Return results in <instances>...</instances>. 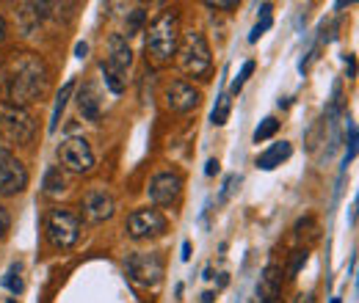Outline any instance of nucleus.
<instances>
[{
  "mask_svg": "<svg viewBox=\"0 0 359 303\" xmlns=\"http://www.w3.org/2000/svg\"><path fill=\"white\" fill-rule=\"evenodd\" d=\"M125 270L130 276V281L138 287H147V290H155L161 281H163V273H166V265L161 260V254H133L125 262Z\"/></svg>",
  "mask_w": 359,
  "mask_h": 303,
  "instance_id": "obj_7",
  "label": "nucleus"
},
{
  "mask_svg": "<svg viewBox=\"0 0 359 303\" xmlns=\"http://www.w3.org/2000/svg\"><path fill=\"white\" fill-rule=\"evenodd\" d=\"M0 72H3V58H0Z\"/></svg>",
  "mask_w": 359,
  "mask_h": 303,
  "instance_id": "obj_36",
  "label": "nucleus"
},
{
  "mask_svg": "<svg viewBox=\"0 0 359 303\" xmlns=\"http://www.w3.org/2000/svg\"><path fill=\"white\" fill-rule=\"evenodd\" d=\"M208 8H238V3H208Z\"/></svg>",
  "mask_w": 359,
  "mask_h": 303,
  "instance_id": "obj_30",
  "label": "nucleus"
},
{
  "mask_svg": "<svg viewBox=\"0 0 359 303\" xmlns=\"http://www.w3.org/2000/svg\"><path fill=\"white\" fill-rule=\"evenodd\" d=\"M279 295H282V267L271 262L260 276V284H257V293H255L252 303H276Z\"/></svg>",
  "mask_w": 359,
  "mask_h": 303,
  "instance_id": "obj_13",
  "label": "nucleus"
},
{
  "mask_svg": "<svg viewBox=\"0 0 359 303\" xmlns=\"http://www.w3.org/2000/svg\"><path fill=\"white\" fill-rule=\"evenodd\" d=\"M125 229H128V237H133V240H155L169 232V218L155 207H141L128 216Z\"/></svg>",
  "mask_w": 359,
  "mask_h": 303,
  "instance_id": "obj_6",
  "label": "nucleus"
},
{
  "mask_svg": "<svg viewBox=\"0 0 359 303\" xmlns=\"http://www.w3.org/2000/svg\"><path fill=\"white\" fill-rule=\"evenodd\" d=\"M307 265V248H299V251H293V260H290V267H287V276L293 279V276H299V270Z\"/></svg>",
  "mask_w": 359,
  "mask_h": 303,
  "instance_id": "obj_25",
  "label": "nucleus"
},
{
  "mask_svg": "<svg viewBox=\"0 0 359 303\" xmlns=\"http://www.w3.org/2000/svg\"><path fill=\"white\" fill-rule=\"evenodd\" d=\"M255 66H257V64H255V61H246V64H243V66H241V72H238V78H235V80H232V94H238V91H241V88L246 86V80H249V78H252V72H255Z\"/></svg>",
  "mask_w": 359,
  "mask_h": 303,
  "instance_id": "obj_22",
  "label": "nucleus"
},
{
  "mask_svg": "<svg viewBox=\"0 0 359 303\" xmlns=\"http://www.w3.org/2000/svg\"><path fill=\"white\" fill-rule=\"evenodd\" d=\"M213 298H216L213 293H202V295H199V303H216Z\"/></svg>",
  "mask_w": 359,
  "mask_h": 303,
  "instance_id": "obj_33",
  "label": "nucleus"
},
{
  "mask_svg": "<svg viewBox=\"0 0 359 303\" xmlns=\"http://www.w3.org/2000/svg\"><path fill=\"white\" fill-rule=\"evenodd\" d=\"M42 188H45L47 196H61L67 190V179H64V169L61 166H50L42 179Z\"/></svg>",
  "mask_w": 359,
  "mask_h": 303,
  "instance_id": "obj_19",
  "label": "nucleus"
},
{
  "mask_svg": "<svg viewBox=\"0 0 359 303\" xmlns=\"http://www.w3.org/2000/svg\"><path fill=\"white\" fill-rule=\"evenodd\" d=\"M8 303H17V301H14V298H11V301H8Z\"/></svg>",
  "mask_w": 359,
  "mask_h": 303,
  "instance_id": "obj_37",
  "label": "nucleus"
},
{
  "mask_svg": "<svg viewBox=\"0 0 359 303\" xmlns=\"http://www.w3.org/2000/svg\"><path fill=\"white\" fill-rule=\"evenodd\" d=\"M116 213V202L105 188H91L89 193L83 196V216L89 223H102L108 218H114Z\"/></svg>",
  "mask_w": 359,
  "mask_h": 303,
  "instance_id": "obj_12",
  "label": "nucleus"
},
{
  "mask_svg": "<svg viewBox=\"0 0 359 303\" xmlns=\"http://www.w3.org/2000/svg\"><path fill=\"white\" fill-rule=\"evenodd\" d=\"M8 229H11V216H8V210H6V204L0 202V240L8 234Z\"/></svg>",
  "mask_w": 359,
  "mask_h": 303,
  "instance_id": "obj_27",
  "label": "nucleus"
},
{
  "mask_svg": "<svg viewBox=\"0 0 359 303\" xmlns=\"http://www.w3.org/2000/svg\"><path fill=\"white\" fill-rule=\"evenodd\" d=\"M105 61H108L114 69H119V72H128V69H130V64H133V50H130V42H128L125 34H111V36H108V55H105Z\"/></svg>",
  "mask_w": 359,
  "mask_h": 303,
  "instance_id": "obj_14",
  "label": "nucleus"
},
{
  "mask_svg": "<svg viewBox=\"0 0 359 303\" xmlns=\"http://www.w3.org/2000/svg\"><path fill=\"white\" fill-rule=\"evenodd\" d=\"M180 36H182V28H180V14L175 8H166L161 11L149 28H147V52L155 64H169L175 55H177Z\"/></svg>",
  "mask_w": 359,
  "mask_h": 303,
  "instance_id": "obj_2",
  "label": "nucleus"
},
{
  "mask_svg": "<svg viewBox=\"0 0 359 303\" xmlns=\"http://www.w3.org/2000/svg\"><path fill=\"white\" fill-rule=\"evenodd\" d=\"M290 155H293V146L287 141H276V143H271L266 152L257 155L255 166L263 169V171H273L276 166H282L285 160H290Z\"/></svg>",
  "mask_w": 359,
  "mask_h": 303,
  "instance_id": "obj_15",
  "label": "nucleus"
},
{
  "mask_svg": "<svg viewBox=\"0 0 359 303\" xmlns=\"http://www.w3.org/2000/svg\"><path fill=\"white\" fill-rule=\"evenodd\" d=\"M58 160H61V169L72 174H89L94 169V152L83 135L64 138L58 146Z\"/></svg>",
  "mask_w": 359,
  "mask_h": 303,
  "instance_id": "obj_8",
  "label": "nucleus"
},
{
  "mask_svg": "<svg viewBox=\"0 0 359 303\" xmlns=\"http://www.w3.org/2000/svg\"><path fill=\"white\" fill-rule=\"evenodd\" d=\"M100 72H102V80H105V86H108L111 94H122V91H125V86H128L125 72L114 69L108 61H100Z\"/></svg>",
  "mask_w": 359,
  "mask_h": 303,
  "instance_id": "obj_18",
  "label": "nucleus"
},
{
  "mask_svg": "<svg viewBox=\"0 0 359 303\" xmlns=\"http://www.w3.org/2000/svg\"><path fill=\"white\" fill-rule=\"evenodd\" d=\"M75 52H78V58H83V55L89 52V44H86V42H78V47H75Z\"/></svg>",
  "mask_w": 359,
  "mask_h": 303,
  "instance_id": "obj_31",
  "label": "nucleus"
},
{
  "mask_svg": "<svg viewBox=\"0 0 359 303\" xmlns=\"http://www.w3.org/2000/svg\"><path fill=\"white\" fill-rule=\"evenodd\" d=\"M36 135V122L28 108L0 102V138L17 146H28Z\"/></svg>",
  "mask_w": 359,
  "mask_h": 303,
  "instance_id": "obj_5",
  "label": "nucleus"
},
{
  "mask_svg": "<svg viewBox=\"0 0 359 303\" xmlns=\"http://www.w3.org/2000/svg\"><path fill=\"white\" fill-rule=\"evenodd\" d=\"M279 119L276 116H269V119H263L260 125H257V130H255V143H263V141H269V138H273L276 135V130H279Z\"/></svg>",
  "mask_w": 359,
  "mask_h": 303,
  "instance_id": "obj_20",
  "label": "nucleus"
},
{
  "mask_svg": "<svg viewBox=\"0 0 359 303\" xmlns=\"http://www.w3.org/2000/svg\"><path fill=\"white\" fill-rule=\"evenodd\" d=\"M8 39V25H6V20H3V14H0V44Z\"/></svg>",
  "mask_w": 359,
  "mask_h": 303,
  "instance_id": "obj_29",
  "label": "nucleus"
},
{
  "mask_svg": "<svg viewBox=\"0 0 359 303\" xmlns=\"http://www.w3.org/2000/svg\"><path fill=\"white\" fill-rule=\"evenodd\" d=\"M3 284H6L14 295H17V293H22V287H25V284H22V279H20V270H8V276L3 279Z\"/></svg>",
  "mask_w": 359,
  "mask_h": 303,
  "instance_id": "obj_26",
  "label": "nucleus"
},
{
  "mask_svg": "<svg viewBox=\"0 0 359 303\" xmlns=\"http://www.w3.org/2000/svg\"><path fill=\"white\" fill-rule=\"evenodd\" d=\"M28 169L0 143V196H17L28 188Z\"/></svg>",
  "mask_w": 359,
  "mask_h": 303,
  "instance_id": "obj_9",
  "label": "nucleus"
},
{
  "mask_svg": "<svg viewBox=\"0 0 359 303\" xmlns=\"http://www.w3.org/2000/svg\"><path fill=\"white\" fill-rule=\"evenodd\" d=\"M260 17H263V20H260V22L252 28L249 42H257V39H260V36H263V34L271 28V3H263V6H260Z\"/></svg>",
  "mask_w": 359,
  "mask_h": 303,
  "instance_id": "obj_21",
  "label": "nucleus"
},
{
  "mask_svg": "<svg viewBox=\"0 0 359 303\" xmlns=\"http://www.w3.org/2000/svg\"><path fill=\"white\" fill-rule=\"evenodd\" d=\"M78 108L83 113V119L89 122H100L102 116V99H100V91L94 83H83L81 91H78Z\"/></svg>",
  "mask_w": 359,
  "mask_h": 303,
  "instance_id": "obj_16",
  "label": "nucleus"
},
{
  "mask_svg": "<svg viewBox=\"0 0 359 303\" xmlns=\"http://www.w3.org/2000/svg\"><path fill=\"white\" fill-rule=\"evenodd\" d=\"M180 69L188 75V78H196V80H208L210 72H213V52H210V44L205 39L202 31H185L180 36Z\"/></svg>",
  "mask_w": 359,
  "mask_h": 303,
  "instance_id": "obj_3",
  "label": "nucleus"
},
{
  "mask_svg": "<svg viewBox=\"0 0 359 303\" xmlns=\"http://www.w3.org/2000/svg\"><path fill=\"white\" fill-rule=\"evenodd\" d=\"M226 119H229V97L222 94L219 108L213 111V125H216V127H222V125H226Z\"/></svg>",
  "mask_w": 359,
  "mask_h": 303,
  "instance_id": "obj_23",
  "label": "nucleus"
},
{
  "mask_svg": "<svg viewBox=\"0 0 359 303\" xmlns=\"http://www.w3.org/2000/svg\"><path fill=\"white\" fill-rule=\"evenodd\" d=\"M205 174H208V176H216V174H219V160H216V157H210V160H208Z\"/></svg>",
  "mask_w": 359,
  "mask_h": 303,
  "instance_id": "obj_28",
  "label": "nucleus"
},
{
  "mask_svg": "<svg viewBox=\"0 0 359 303\" xmlns=\"http://www.w3.org/2000/svg\"><path fill=\"white\" fill-rule=\"evenodd\" d=\"M3 91L6 102L28 108L39 102L50 88V66L34 50H11L3 61Z\"/></svg>",
  "mask_w": 359,
  "mask_h": 303,
  "instance_id": "obj_1",
  "label": "nucleus"
},
{
  "mask_svg": "<svg viewBox=\"0 0 359 303\" xmlns=\"http://www.w3.org/2000/svg\"><path fill=\"white\" fill-rule=\"evenodd\" d=\"M72 91H75V80H67V83H64V88L58 91V97H55V108H53V116H50V127H47L50 132L58 130L61 116H64V111H67V102H69Z\"/></svg>",
  "mask_w": 359,
  "mask_h": 303,
  "instance_id": "obj_17",
  "label": "nucleus"
},
{
  "mask_svg": "<svg viewBox=\"0 0 359 303\" xmlns=\"http://www.w3.org/2000/svg\"><path fill=\"white\" fill-rule=\"evenodd\" d=\"M81 229H83V218H81V213H75L69 207H55V210L47 213L45 234L47 243L55 251H69L81 240Z\"/></svg>",
  "mask_w": 359,
  "mask_h": 303,
  "instance_id": "obj_4",
  "label": "nucleus"
},
{
  "mask_svg": "<svg viewBox=\"0 0 359 303\" xmlns=\"http://www.w3.org/2000/svg\"><path fill=\"white\" fill-rule=\"evenodd\" d=\"M147 196L149 202L158 207H172L177 204L180 196H182V176L177 171H161L149 179V188H147Z\"/></svg>",
  "mask_w": 359,
  "mask_h": 303,
  "instance_id": "obj_10",
  "label": "nucleus"
},
{
  "mask_svg": "<svg viewBox=\"0 0 359 303\" xmlns=\"http://www.w3.org/2000/svg\"><path fill=\"white\" fill-rule=\"evenodd\" d=\"M182 260H185V262L191 260V243H188V240L182 243Z\"/></svg>",
  "mask_w": 359,
  "mask_h": 303,
  "instance_id": "obj_32",
  "label": "nucleus"
},
{
  "mask_svg": "<svg viewBox=\"0 0 359 303\" xmlns=\"http://www.w3.org/2000/svg\"><path fill=\"white\" fill-rule=\"evenodd\" d=\"M199 102H202V91L188 80H172L166 86V105L175 113H188V111L199 108Z\"/></svg>",
  "mask_w": 359,
  "mask_h": 303,
  "instance_id": "obj_11",
  "label": "nucleus"
},
{
  "mask_svg": "<svg viewBox=\"0 0 359 303\" xmlns=\"http://www.w3.org/2000/svg\"><path fill=\"white\" fill-rule=\"evenodd\" d=\"M346 66H348V78H354V55L346 58Z\"/></svg>",
  "mask_w": 359,
  "mask_h": 303,
  "instance_id": "obj_34",
  "label": "nucleus"
},
{
  "mask_svg": "<svg viewBox=\"0 0 359 303\" xmlns=\"http://www.w3.org/2000/svg\"><path fill=\"white\" fill-rule=\"evenodd\" d=\"M144 17H147L144 8H133V11H130V20H128V39L135 36V34L144 28Z\"/></svg>",
  "mask_w": 359,
  "mask_h": 303,
  "instance_id": "obj_24",
  "label": "nucleus"
},
{
  "mask_svg": "<svg viewBox=\"0 0 359 303\" xmlns=\"http://www.w3.org/2000/svg\"><path fill=\"white\" fill-rule=\"evenodd\" d=\"M299 303H315V298H313V295H302V301H299Z\"/></svg>",
  "mask_w": 359,
  "mask_h": 303,
  "instance_id": "obj_35",
  "label": "nucleus"
}]
</instances>
